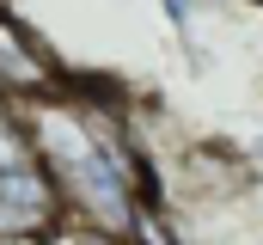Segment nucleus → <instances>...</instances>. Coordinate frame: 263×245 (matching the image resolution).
<instances>
[{
	"instance_id": "39448f33",
	"label": "nucleus",
	"mask_w": 263,
	"mask_h": 245,
	"mask_svg": "<svg viewBox=\"0 0 263 245\" xmlns=\"http://www.w3.org/2000/svg\"><path fill=\"white\" fill-rule=\"evenodd\" d=\"M159 6H165L172 31H178V37H190V19H196V6H202V0H159Z\"/></svg>"
},
{
	"instance_id": "423d86ee",
	"label": "nucleus",
	"mask_w": 263,
	"mask_h": 245,
	"mask_svg": "<svg viewBox=\"0 0 263 245\" xmlns=\"http://www.w3.org/2000/svg\"><path fill=\"white\" fill-rule=\"evenodd\" d=\"M73 245H123V239H110V233H92V227H73Z\"/></svg>"
},
{
	"instance_id": "f257e3e1",
	"label": "nucleus",
	"mask_w": 263,
	"mask_h": 245,
	"mask_svg": "<svg viewBox=\"0 0 263 245\" xmlns=\"http://www.w3.org/2000/svg\"><path fill=\"white\" fill-rule=\"evenodd\" d=\"M0 98H6V104H25V111L67 98L62 56H55V49L43 43V31L25 25L6 0H0Z\"/></svg>"
},
{
	"instance_id": "20e7f679",
	"label": "nucleus",
	"mask_w": 263,
	"mask_h": 245,
	"mask_svg": "<svg viewBox=\"0 0 263 245\" xmlns=\"http://www.w3.org/2000/svg\"><path fill=\"white\" fill-rule=\"evenodd\" d=\"M37 166V135H31V111L0 98V178Z\"/></svg>"
},
{
	"instance_id": "6e6552de",
	"label": "nucleus",
	"mask_w": 263,
	"mask_h": 245,
	"mask_svg": "<svg viewBox=\"0 0 263 245\" xmlns=\"http://www.w3.org/2000/svg\"><path fill=\"white\" fill-rule=\"evenodd\" d=\"M257 6H263V0H257Z\"/></svg>"
},
{
	"instance_id": "7ed1b4c3",
	"label": "nucleus",
	"mask_w": 263,
	"mask_h": 245,
	"mask_svg": "<svg viewBox=\"0 0 263 245\" xmlns=\"http://www.w3.org/2000/svg\"><path fill=\"white\" fill-rule=\"evenodd\" d=\"M178 178H184V190H190L196 202H220V196H239V190L251 184V172H245V160H239L233 147L208 141V147H190V153H184Z\"/></svg>"
},
{
	"instance_id": "0eeeda50",
	"label": "nucleus",
	"mask_w": 263,
	"mask_h": 245,
	"mask_svg": "<svg viewBox=\"0 0 263 245\" xmlns=\"http://www.w3.org/2000/svg\"><path fill=\"white\" fill-rule=\"evenodd\" d=\"M0 245H43V239H0Z\"/></svg>"
},
{
	"instance_id": "f03ea898",
	"label": "nucleus",
	"mask_w": 263,
	"mask_h": 245,
	"mask_svg": "<svg viewBox=\"0 0 263 245\" xmlns=\"http://www.w3.org/2000/svg\"><path fill=\"white\" fill-rule=\"evenodd\" d=\"M55 227H67L62 190L43 166H25V172H6L0 178V239H55Z\"/></svg>"
}]
</instances>
